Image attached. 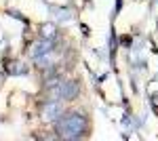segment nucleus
<instances>
[{
  "mask_svg": "<svg viewBox=\"0 0 158 141\" xmlns=\"http://www.w3.org/2000/svg\"><path fill=\"white\" fill-rule=\"evenodd\" d=\"M53 126L61 139H80L89 133V118L82 112H63V116L53 122Z\"/></svg>",
  "mask_w": 158,
  "mask_h": 141,
  "instance_id": "obj_1",
  "label": "nucleus"
},
{
  "mask_svg": "<svg viewBox=\"0 0 158 141\" xmlns=\"http://www.w3.org/2000/svg\"><path fill=\"white\" fill-rule=\"evenodd\" d=\"M63 101L61 99H47V103H42L40 107V116L44 122H57L63 116Z\"/></svg>",
  "mask_w": 158,
  "mask_h": 141,
  "instance_id": "obj_2",
  "label": "nucleus"
},
{
  "mask_svg": "<svg viewBox=\"0 0 158 141\" xmlns=\"http://www.w3.org/2000/svg\"><path fill=\"white\" fill-rule=\"evenodd\" d=\"M80 95V82L72 80V78H61V82L57 84V99L61 101H72Z\"/></svg>",
  "mask_w": 158,
  "mask_h": 141,
  "instance_id": "obj_3",
  "label": "nucleus"
},
{
  "mask_svg": "<svg viewBox=\"0 0 158 141\" xmlns=\"http://www.w3.org/2000/svg\"><path fill=\"white\" fill-rule=\"evenodd\" d=\"M40 34H42V38L57 40V36H59V30H57V25H55V23H42V27H40Z\"/></svg>",
  "mask_w": 158,
  "mask_h": 141,
  "instance_id": "obj_4",
  "label": "nucleus"
},
{
  "mask_svg": "<svg viewBox=\"0 0 158 141\" xmlns=\"http://www.w3.org/2000/svg\"><path fill=\"white\" fill-rule=\"evenodd\" d=\"M9 68L13 70V74H25V72H27V65H25V63H19V61L9 63Z\"/></svg>",
  "mask_w": 158,
  "mask_h": 141,
  "instance_id": "obj_5",
  "label": "nucleus"
},
{
  "mask_svg": "<svg viewBox=\"0 0 158 141\" xmlns=\"http://www.w3.org/2000/svg\"><path fill=\"white\" fill-rule=\"evenodd\" d=\"M0 84H2V74H0Z\"/></svg>",
  "mask_w": 158,
  "mask_h": 141,
  "instance_id": "obj_6",
  "label": "nucleus"
}]
</instances>
